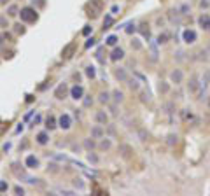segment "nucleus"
<instances>
[{
	"label": "nucleus",
	"mask_w": 210,
	"mask_h": 196,
	"mask_svg": "<svg viewBox=\"0 0 210 196\" xmlns=\"http://www.w3.org/2000/svg\"><path fill=\"white\" fill-rule=\"evenodd\" d=\"M60 126H61L63 130H68L70 126H72V119H70L68 114H63L61 117H60Z\"/></svg>",
	"instance_id": "obj_7"
},
{
	"label": "nucleus",
	"mask_w": 210,
	"mask_h": 196,
	"mask_svg": "<svg viewBox=\"0 0 210 196\" xmlns=\"http://www.w3.org/2000/svg\"><path fill=\"white\" fill-rule=\"evenodd\" d=\"M167 40H168V35H167V33H161V35L158 37V44H165Z\"/></svg>",
	"instance_id": "obj_20"
},
{
	"label": "nucleus",
	"mask_w": 210,
	"mask_h": 196,
	"mask_svg": "<svg viewBox=\"0 0 210 196\" xmlns=\"http://www.w3.org/2000/svg\"><path fill=\"white\" fill-rule=\"evenodd\" d=\"M102 135H103L102 128H98V126H97V128H93V130H91V137H95V138H98V137H102Z\"/></svg>",
	"instance_id": "obj_16"
},
{
	"label": "nucleus",
	"mask_w": 210,
	"mask_h": 196,
	"mask_svg": "<svg viewBox=\"0 0 210 196\" xmlns=\"http://www.w3.org/2000/svg\"><path fill=\"white\" fill-rule=\"evenodd\" d=\"M9 39H11V35H9V33H0V42H6V40H9Z\"/></svg>",
	"instance_id": "obj_26"
},
{
	"label": "nucleus",
	"mask_w": 210,
	"mask_h": 196,
	"mask_svg": "<svg viewBox=\"0 0 210 196\" xmlns=\"http://www.w3.org/2000/svg\"><path fill=\"white\" fill-rule=\"evenodd\" d=\"M86 76L91 77V79L95 77V68H93V67H88V68H86Z\"/></svg>",
	"instance_id": "obj_25"
},
{
	"label": "nucleus",
	"mask_w": 210,
	"mask_h": 196,
	"mask_svg": "<svg viewBox=\"0 0 210 196\" xmlns=\"http://www.w3.org/2000/svg\"><path fill=\"white\" fill-rule=\"evenodd\" d=\"M18 12H19L18 11V6H11L9 9H7V14H9V16H16Z\"/></svg>",
	"instance_id": "obj_17"
},
{
	"label": "nucleus",
	"mask_w": 210,
	"mask_h": 196,
	"mask_svg": "<svg viewBox=\"0 0 210 196\" xmlns=\"http://www.w3.org/2000/svg\"><path fill=\"white\" fill-rule=\"evenodd\" d=\"M7 2H9V0H0V4H2V6H6Z\"/></svg>",
	"instance_id": "obj_34"
},
{
	"label": "nucleus",
	"mask_w": 210,
	"mask_h": 196,
	"mask_svg": "<svg viewBox=\"0 0 210 196\" xmlns=\"http://www.w3.org/2000/svg\"><path fill=\"white\" fill-rule=\"evenodd\" d=\"M167 142H168V145H173V144H177V135H170Z\"/></svg>",
	"instance_id": "obj_24"
},
{
	"label": "nucleus",
	"mask_w": 210,
	"mask_h": 196,
	"mask_svg": "<svg viewBox=\"0 0 210 196\" xmlns=\"http://www.w3.org/2000/svg\"><path fill=\"white\" fill-rule=\"evenodd\" d=\"M196 39H198V35H196V32L194 30H184V33H182V40L186 44H194L196 42Z\"/></svg>",
	"instance_id": "obj_2"
},
{
	"label": "nucleus",
	"mask_w": 210,
	"mask_h": 196,
	"mask_svg": "<svg viewBox=\"0 0 210 196\" xmlns=\"http://www.w3.org/2000/svg\"><path fill=\"white\" fill-rule=\"evenodd\" d=\"M124 58V51L121 47H114L112 55H110V60L112 61H117V60H123Z\"/></svg>",
	"instance_id": "obj_8"
},
{
	"label": "nucleus",
	"mask_w": 210,
	"mask_h": 196,
	"mask_svg": "<svg viewBox=\"0 0 210 196\" xmlns=\"http://www.w3.org/2000/svg\"><path fill=\"white\" fill-rule=\"evenodd\" d=\"M116 42H117V37H116V35H110V37L107 39V44H109V46H116Z\"/></svg>",
	"instance_id": "obj_21"
},
{
	"label": "nucleus",
	"mask_w": 210,
	"mask_h": 196,
	"mask_svg": "<svg viewBox=\"0 0 210 196\" xmlns=\"http://www.w3.org/2000/svg\"><path fill=\"white\" fill-rule=\"evenodd\" d=\"M107 119H109V117H107V114H105L103 110H98V112H97V121L100 123V125H105Z\"/></svg>",
	"instance_id": "obj_13"
},
{
	"label": "nucleus",
	"mask_w": 210,
	"mask_h": 196,
	"mask_svg": "<svg viewBox=\"0 0 210 196\" xmlns=\"http://www.w3.org/2000/svg\"><path fill=\"white\" fill-rule=\"evenodd\" d=\"M7 189V184L6 182H0V191H6Z\"/></svg>",
	"instance_id": "obj_32"
},
{
	"label": "nucleus",
	"mask_w": 210,
	"mask_h": 196,
	"mask_svg": "<svg viewBox=\"0 0 210 196\" xmlns=\"http://www.w3.org/2000/svg\"><path fill=\"white\" fill-rule=\"evenodd\" d=\"M198 25L203 28V30L208 32V30H210V16H208V14H201V16L198 18Z\"/></svg>",
	"instance_id": "obj_4"
},
{
	"label": "nucleus",
	"mask_w": 210,
	"mask_h": 196,
	"mask_svg": "<svg viewBox=\"0 0 210 196\" xmlns=\"http://www.w3.org/2000/svg\"><path fill=\"white\" fill-rule=\"evenodd\" d=\"M116 77H117L119 81H128V74H126L124 68H117L116 70Z\"/></svg>",
	"instance_id": "obj_12"
},
{
	"label": "nucleus",
	"mask_w": 210,
	"mask_h": 196,
	"mask_svg": "<svg viewBox=\"0 0 210 196\" xmlns=\"http://www.w3.org/2000/svg\"><path fill=\"white\" fill-rule=\"evenodd\" d=\"M159 91H163V93L168 91V86H167V84H159Z\"/></svg>",
	"instance_id": "obj_30"
},
{
	"label": "nucleus",
	"mask_w": 210,
	"mask_h": 196,
	"mask_svg": "<svg viewBox=\"0 0 210 196\" xmlns=\"http://www.w3.org/2000/svg\"><path fill=\"white\" fill-rule=\"evenodd\" d=\"M200 6H201V7H208L210 2H207V0H201V2H200Z\"/></svg>",
	"instance_id": "obj_31"
},
{
	"label": "nucleus",
	"mask_w": 210,
	"mask_h": 196,
	"mask_svg": "<svg viewBox=\"0 0 210 196\" xmlns=\"http://www.w3.org/2000/svg\"><path fill=\"white\" fill-rule=\"evenodd\" d=\"M205 81H207V82H208V84H210V70H207V72H205Z\"/></svg>",
	"instance_id": "obj_28"
},
{
	"label": "nucleus",
	"mask_w": 210,
	"mask_h": 196,
	"mask_svg": "<svg viewBox=\"0 0 210 196\" xmlns=\"http://www.w3.org/2000/svg\"><path fill=\"white\" fill-rule=\"evenodd\" d=\"M114 100H116V102H123V93H121V91H114Z\"/></svg>",
	"instance_id": "obj_23"
},
{
	"label": "nucleus",
	"mask_w": 210,
	"mask_h": 196,
	"mask_svg": "<svg viewBox=\"0 0 210 196\" xmlns=\"http://www.w3.org/2000/svg\"><path fill=\"white\" fill-rule=\"evenodd\" d=\"M25 165H27L28 168H35V166L39 165V159L35 158V156H28L27 161H25Z\"/></svg>",
	"instance_id": "obj_10"
},
{
	"label": "nucleus",
	"mask_w": 210,
	"mask_h": 196,
	"mask_svg": "<svg viewBox=\"0 0 210 196\" xmlns=\"http://www.w3.org/2000/svg\"><path fill=\"white\" fill-rule=\"evenodd\" d=\"M70 95H72L74 100H81L82 95H84V89H82V86H74L70 89Z\"/></svg>",
	"instance_id": "obj_6"
},
{
	"label": "nucleus",
	"mask_w": 210,
	"mask_h": 196,
	"mask_svg": "<svg viewBox=\"0 0 210 196\" xmlns=\"http://www.w3.org/2000/svg\"><path fill=\"white\" fill-rule=\"evenodd\" d=\"M180 117H182L184 121H191V119H193V114H191L187 109H182V110H180Z\"/></svg>",
	"instance_id": "obj_15"
},
{
	"label": "nucleus",
	"mask_w": 210,
	"mask_h": 196,
	"mask_svg": "<svg viewBox=\"0 0 210 196\" xmlns=\"http://www.w3.org/2000/svg\"><path fill=\"white\" fill-rule=\"evenodd\" d=\"M182 72L180 70H173L172 74H170V79H172V82H175V84H180L182 82Z\"/></svg>",
	"instance_id": "obj_9"
},
{
	"label": "nucleus",
	"mask_w": 210,
	"mask_h": 196,
	"mask_svg": "<svg viewBox=\"0 0 210 196\" xmlns=\"http://www.w3.org/2000/svg\"><path fill=\"white\" fill-rule=\"evenodd\" d=\"M0 27H7V25H6V18H0Z\"/></svg>",
	"instance_id": "obj_33"
},
{
	"label": "nucleus",
	"mask_w": 210,
	"mask_h": 196,
	"mask_svg": "<svg viewBox=\"0 0 210 196\" xmlns=\"http://www.w3.org/2000/svg\"><path fill=\"white\" fill-rule=\"evenodd\" d=\"M102 104H107L109 102V93H100V98H98Z\"/></svg>",
	"instance_id": "obj_19"
},
{
	"label": "nucleus",
	"mask_w": 210,
	"mask_h": 196,
	"mask_svg": "<svg viewBox=\"0 0 210 196\" xmlns=\"http://www.w3.org/2000/svg\"><path fill=\"white\" fill-rule=\"evenodd\" d=\"M72 49H74V44H70V46H67V49L63 51L65 58H68V56H70V53H72Z\"/></svg>",
	"instance_id": "obj_22"
},
{
	"label": "nucleus",
	"mask_w": 210,
	"mask_h": 196,
	"mask_svg": "<svg viewBox=\"0 0 210 196\" xmlns=\"http://www.w3.org/2000/svg\"><path fill=\"white\" fill-rule=\"evenodd\" d=\"M19 16H21V21H25V23H35L39 14H37L35 7H23L19 11Z\"/></svg>",
	"instance_id": "obj_1"
},
{
	"label": "nucleus",
	"mask_w": 210,
	"mask_h": 196,
	"mask_svg": "<svg viewBox=\"0 0 210 196\" xmlns=\"http://www.w3.org/2000/svg\"><path fill=\"white\" fill-rule=\"evenodd\" d=\"M110 145H112V144H110V140H102L100 149H103V151H105V149H110Z\"/></svg>",
	"instance_id": "obj_18"
},
{
	"label": "nucleus",
	"mask_w": 210,
	"mask_h": 196,
	"mask_svg": "<svg viewBox=\"0 0 210 196\" xmlns=\"http://www.w3.org/2000/svg\"><path fill=\"white\" fill-rule=\"evenodd\" d=\"M130 86L133 88V89H138V84H137V81H130Z\"/></svg>",
	"instance_id": "obj_29"
},
{
	"label": "nucleus",
	"mask_w": 210,
	"mask_h": 196,
	"mask_svg": "<svg viewBox=\"0 0 210 196\" xmlns=\"http://www.w3.org/2000/svg\"><path fill=\"white\" fill-rule=\"evenodd\" d=\"M187 88H189V91L191 93H196L200 91V82H198V76H193L191 79H189V84H187Z\"/></svg>",
	"instance_id": "obj_3"
},
{
	"label": "nucleus",
	"mask_w": 210,
	"mask_h": 196,
	"mask_svg": "<svg viewBox=\"0 0 210 196\" xmlns=\"http://www.w3.org/2000/svg\"><path fill=\"white\" fill-rule=\"evenodd\" d=\"M14 27H16V28H14V30H16V33H23V32H25L23 25H19V23H18V25H14Z\"/></svg>",
	"instance_id": "obj_27"
},
{
	"label": "nucleus",
	"mask_w": 210,
	"mask_h": 196,
	"mask_svg": "<svg viewBox=\"0 0 210 196\" xmlns=\"http://www.w3.org/2000/svg\"><path fill=\"white\" fill-rule=\"evenodd\" d=\"M207 105H208V109H210V95H208V100H207Z\"/></svg>",
	"instance_id": "obj_35"
},
{
	"label": "nucleus",
	"mask_w": 210,
	"mask_h": 196,
	"mask_svg": "<svg viewBox=\"0 0 210 196\" xmlns=\"http://www.w3.org/2000/svg\"><path fill=\"white\" fill-rule=\"evenodd\" d=\"M47 133H46V131H40V133H39L37 135V144H40V145H46V144H47Z\"/></svg>",
	"instance_id": "obj_11"
},
{
	"label": "nucleus",
	"mask_w": 210,
	"mask_h": 196,
	"mask_svg": "<svg viewBox=\"0 0 210 196\" xmlns=\"http://www.w3.org/2000/svg\"><path fill=\"white\" fill-rule=\"evenodd\" d=\"M46 126H47V130L56 128V119H54V116H49L47 119H46Z\"/></svg>",
	"instance_id": "obj_14"
},
{
	"label": "nucleus",
	"mask_w": 210,
	"mask_h": 196,
	"mask_svg": "<svg viewBox=\"0 0 210 196\" xmlns=\"http://www.w3.org/2000/svg\"><path fill=\"white\" fill-rule=\"evenodd\" d=\"M67 89H68V88H67V84H60L58 88H56V91H54V96L58 98V100H61V98H65L67 96Z\"/></svg>",
	"instance_id": "obj_5"
}]
</instances>
